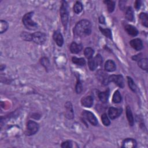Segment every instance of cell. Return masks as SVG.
<instances>
[{
  "mask_svg": "<svg viewBox=\"0 0 148 148\" xmlns=\"http://www.w3.org/2000/svg\"><path fill=\"white\" fill-rule=\"evenodd\" d=\"M73 33L75 35L79 37L89 36L92 33V24L88 20L79 21L73 29Z\"/></svg>",
  "mask_w": 148,
  "mask_h": 148,
  "instance_id": "1",
  "label": "cell"
},
{
  "mask_svg": "<svg viewBox=\"0 0 148 148\" xmlns=\"http://www.w3.org/2000/svg\"><path fill=\"white\" fill-rule=\"evenodd\" d=\"M33 16V12H29L23 18V23L24 26L30 30H35L38 27L37 23L32 20Z\"/></svg>",
  "mask_w": 148,
  "mask_h": 148,
  "instance_id": "2",
  "label": "cell"
},
{
  "mask_svg": "<svg viewBox=\"0 0 148 148\" xmlns=\"http://www.w3.org/2000/svg\"><path fill=\"white\" fill-rule=\"evenodd\" d=\"M60 16L62 24L65 29L67 28L68 22V12L67 8V3L65 1H62L61 6L60 7Z\"/></svg>",
  "mask_w": 148,
  "mask_h": 148,
  "instance_id": "3",
  "label": "cell"
},
{
  "mask_svg": "<svg viewBox=\"0 0 148 148\" xmlns=\"http://www.w3.org/2000/svg\"><path fill=\"white\" fill-rule=\"evenodd\" d=\"M103 63V58L102 56L98 54L95 57L92 58L89 60L88 65L91 71L95 70L97 67L101 65Z\"/></svg>",
  "mask_w": 148,
  "mask_h": 148,
  "instance_id": "4",
  "label": "cell"
},
{
  "mask_svg": "<svg viewBox=\"0 0 148 148\" xmlns=\"http://www.w3.org/2000/svg\"><path fill=\"white\" fill-rule=\"evenodd\" d=\"M39 125L37 123L29 120L27 124V130H26V135H33L35 134L39 130Z\"/></svg>",
  "mask_w": 148,
  "mask_h": 148,
  "instance_id": "5",
  "label": "cell"
},
{
  "mask_svg": "<svg viewBox=\"0 0 148 148\" xmlns=\"http://www.w3.org/2000/svg\"><path fill=\"white\" fill-rule=\"evenodd\" d=\"M46 40V35L41 32H36L32 34V41L38 45H43Z\"/></svg>",
  "mask_w": 148,
  "mask_h": 148,
  "instance_id": "6",
  "label": "cell"
},
{
  "mask_svg": "<svg viewBox=\"0 0 148 148\" xmlns=\"http://www.w3.org/2000/svg\"><path fill=\"white\" fill-rule=\"evenodd\" d=\"M108 84L109 82H114L119 87L121 88H124V80L122 75H112L108 78Z\"/></svg>",
  "mask_w": 148,
  "mask_h": 148,
  "instance_id": "7",
  "label": "cell"
},
{
  "mask_svg": "<svg viewBox=\"0 0 148 148\" xmlns=\"http://www.w3.org/2000/svg\"><path fill=\"white\" fill-rule=\"evenodd\" d=\"M83 117L88 120L92 124L97 126L98 124V120L95 115L90 111H84L82 112Z\"/></svg>",
  "mask_w": 148,
  "mask_h": 148,
  "instance_id": "8",
  "label": "cell"
},
{
  "mask_svg": "<svg viewBox=\"0 0 148 148\" xmlns=\"http://www.w3.org/2000/svg\"><path fill=\"white\" fill-rule=\"evenodd\" d=\"M122 113V109L120 108H116L111 107L108 110V115L110 119L113 120L120 116Z\"/></svg>",
  "mask_w": 148,
  "mask_h": 148,
  "instance_id": "9",
  "label": "cell"
},
{
  "mask_svg": "<svg viewBox=\"0 0 148 148\" xmlns=\"http://www.w3.org/2000/svg\"><path fill=\"white\" fill-rule=\"evenodd\" d=\"M130 43L131 46L133 49H134L135 50H136L137 51L142 50L143 48L142 41L139 38H136V39L131 40L130 41Z\"/></svg>",
  "mask_w": 148,
  "mask_h": 148,
  "instance_id": "10",
  "label": "cell"
},
{
  "mask_svg": "<svg viewBox=\"0 0 148 148\" xmlns=\"http://www.w3.org/2000/svg\"><path fill=\"white\" fill-rule=\"evenodd\" d=\"M137 143L136 141L132 138H127L123 141L122 147L133 148L136 146Z\"/></svg>",
  "mask_w": 148,
  "mask_h": 148,
  "instance_id": "11",
  "label": "cell"
},
{
  "mask_svg": "<svg viewBox=\"0 0 148 148\" xmlns=\"http://www.w3.org/2000/svg\"><path fill=\"white\" fill-rule=\"evenodd\" d=\"M53 37L57 45L58 46L61 47L64 43V39L61 33L59 31H56L54 33Z\"/></svg>",
  "mask_w": 148,
  "mask_h": 148,
  "instance_id": "12",
  "label": "cell"
},
{
  "mask_svg": "<svg viewBox=\"0 0 148 148\" xmlns=\"http://www.w3.org/2000/svg\"><path fill=\"white\" fill-rule=\"evenodd\" d=\"M81 104L86 108H90L93 104V98L92 96H88L81 100Z\"/></svg>",
  "mask_w": 148,
  "mask_h": 148,
  "instance_id": "13",
  "label": "cell"
},
{
  "mask_svg": "<svg viewBox=\"0 0 148 148\" xmlns=\"http://www.w3.org/2000/svg\"><path fill=\"white\" fill-rule=\"evenodd\" d=\"M82 49V45L78 44L76 42H72L70 46V51L73 54H77Z\"/></svg>",
  "mask_w": 148,
  "mask_h": 148,
  "instance_id": "14",
  "label": "cell"
},
{
  "mask_svg": "<svg viewBox=\"0 0 148 148\" xmlns=\"http://www.w3.org/2000/svg\"><path fill=\"white\" fill-rule=\"evenodd\" d=\"M116 66L113 61L111 60H108L105 64V69L108 72H113L116 70Z\"/></svg>",
  "mask_w": 148,
  "mask_h": 148,
  "instance_id": "15",
  "label": "cell"
},
{
  "mask_svg": "<svg viewBox=\"0 0 148 148\" xmlns=\"http://www.w3.org/2000/svg\"><path fill=\"white\" fill-rule=\"evenodd\" d=\"M125 30L126 32L131 36H136L138 34V30L131 25H126L125 26Z\"/></svg>",
  "mask_w": 148,
  "mask_h": 148,
  "instance_id": "16",
  "label": "cell"
},
{
  "mask_svg": "<svg viewBox=\"0 0 148 148\" xmlns=\"http://www.w3.org/2000/svg\"><path fill=\"white\" fill-rule=\"evenodd\" d=\"M65 107L67 108L66 116L68 119H72L73 117V112L72 109V106L71 103L68 102L65 104Z\"/></svg>",
  "mask_w": 148,
  "mask_h": 148,
  "instance_id": "17",
  "label": "cell"
},
{
  "mask_svg": "<svg viewBox=\"0 0 148 148\" xmlns=\"http://www.w3.org/2000/svg\"><path fill=\"white\" fill-rule=\"evenodd\" d=\"M109 96V90L108 89L104 92H100L98 94L99 99L101 102L104 103H107L108 101Z\"/></svg>",
  "mask_w": 148,
  "mask_h": 148,
  "instance_id": "18",
  "label": "cell"
},
{
  "mask_svg": "<svg viewBox=\"0 0 148 148\" xmlns=\"http://www.w3.org/2000/svg\"><path fill=\"white\" fill-rule=\"evenodd\" d=\"M126 115H127V118L128 119L129 124L131 126H132L134 125V117L132 116V113L131 110V108L129 106H127L126 108Z\"/></svg>",
  "mask_w": 148,
  "mask_h": 148,
  "instance_id": "19",
  "label": "cell"
},
{
  "mask_svg": "<svg viewBox=\"0 0 148 148\" xmlns=\"http://www.w3.org/2000/svg\"><path fill=\"white\" fill-rule=\"evenodd\" d=\"M125 16L129 21H132L134 20V13L131 7H128L125 9Z\"/></svg>",
  "mask_w": 148,
  "mask_h": 148,
  "instance_id": "20",
  "label": "cell"
},
{
  "mask_svg": "<svg viewBox=\"0 0 148 148\" xmlns=\"http://www.w3.org/2000/svg\"><path fill=\"white\" fill-rule=\"evenodd\" d=\"M139 19L141 23L146 27H148V16L146 13H141L139 15Z\"/></svg>",
  "mask_w": 148,
  "mask_h": 148,
  "instance_id": "21",
  "label": "cell"
},
{
  "mask_svg": "<svg viewBox=\"0 0 148 148\" xmlns=\"http://www.w3.org/2000/svg\"><path fill=\"white\" fill-rule=\"evenodd\" d=\"M138 66L143 70H147L148 68V60L147 58H142L138 61Z\"/></svg>",
  "mask_w": 148,
  "mask_h": 148,
  "instance_id": "22",
  "label": "cell"
},
{
  "mask_svg": "<svg viewBox=\"0 0 148 148\" xmlns=\"http://www.w3.org/2000/svg\"><path fill=\"white\" fill-rule=\"evenodd\" d=\"M72 62L80 66H84L86 64V61L84 58H77L76 57H73L72 58Z\"/></svg>",
  "mask_w": 148,
  "mask_h": 148,
  "instance_id": "23",
  "label": "cell"
},
{
  "mask_svg": "<svg viewBox=\"0 0 148 148\" xmlns=\"http://www.w3.org/2000/svg\"><path fill=\"white\" fill-rule=\"evenodd\" d=\"M83 10V5L82 4L79 2L77 1L75 4L73 6V11L75 14H80Z\"/></svg>",
  "mask_w": 148,
  "mask_h": 148,
  "instance_id": "24",
  "label": "cell"
},
{
  "mask_svg": "<svg viewBox=\"0 0 148 148\" xmlns=\"http://www.w3.org/2000/svg\"><path fill=\"white\" fill-rule=\"evenodd\" d=\"M104 3L107 5L108 11L109 13L112 12L115 7V2L113 1H110V0H108V1H105Z\"/></svg>",
  "mask_w": 148,
  "mask_h": 148,
  "instance_id": "25",
  "label": "cell"
},
{
  "mask_svg": "<svg viewBox=\"0 0 148 148\" xmlns=\"http://www.w3.org/2000/svg\"><path fill=\"white\" fill-rule=\"evenodd\" d=\"M112 101L114 103H119L122 101V96L118 90L115 92L113 95Z\"/></svg>",
  "mask_w": 148,
  "mask_h": 148,
  "instance_id": "26",
  "label": "cell"
},
{
  "mask_svg": "<svg viewBox=\"0 0 148 148\" xmlns=\"http://www.w3.org/2000/svg\"><path fill=\"white\" fill-rule=\"evenodd\" d=\"M85 56L88 59H91L93 58V56L94 53V50L91 48H87L85 50Z\"/></svg>",
  "mask_w": 148,
  "mask_h": 148,
  "instance_id": "27",
  "label": "cell"
},
{
  "mask_svg": "<svg viewBox=\"0 0 148 148\" xmlns=\"http://www.w3.org/2000/svg\"><path fill=\"white\" fill-rule=\"evenodd\" d=\"M8 28V24L5 20H1L0 22V33L3 34L5 32Z\"/></svg>",
  "mask_w": 148,
  "mask_h": 148,
  "instance_id": "28",
  "label": "cell"
},
{
  "mask_svg": "<svg viewBox=\"0 0 148 148\" xmlns=\"http://www.w3.org/2000/svg\"><path fill=\"white\" fill-rule=\"evenodd\" d=\"M127 81H128V85L130 88V89L134 92H136V90H137V87L136 86V85L135 84L134 82L133 81L132 79L129 77H127Z\"/></svg>",
  "mask_w": 148,
  "mask_h": 148,
  "instance_id": "29",
  "label": "cell"
},
{
  "mask_svg": "<svg viewBox=\"0 0 148 148\" xmlns=\"http://www.w3.org/2000/svg\"><path fill=\"white\" fill-rule=\"evenodd\" d=\"M100 30L103 34H104L106 37L111 39L112 38V32L109 29H103L100 27Z\"/></svg>",
  "mask_w": 148,
  "mask_h": 148,
  "instance_id": "30",
  "label": "cell"
},
{
  "mask_svg": "<svg viewBox=\"0 0 148 148\" xmlns=\"http://www.w3.org/2000/svg\"><path fill=\"white\" fill-rule=\"evenodd\" d=\"M101 120L103 122V123L104 124V126H108L110 125L111 124V122L108 118V117L107 116L106 113H104L102 116H101Z\"/></svg>",
  "mask_w": 148,
  "mask_h": 148,
  "instance_id": "31",
  "label": "cell"
},
{
  "mask_svg": "<svg viewBox=\"0 0 148 148\" xmlns=\"http://www.w3.org/2000/svg\"><path fill=\"white\" fill-rule=\"evenodd\" d=\"M21 37L25 41H32V34H29L26 32H23L21 34Z\"/></svg>",
  "mask_w": 148,
  "mask_h": 148,
  "instance_id": "32",
  "label": "cell"
},
{
  "mask_svg": "<svg viewBox=\"0 0 148 148\" xmlns=\"http://www.w3.org/2000/svg\"><path fill=\"white\" fill-rule=\"evenodd\" d=\"M82 91V86L81 83L79 78L77 79V84L76 85V92L78 94H79Z\"/></svg>",
  "mask_w": 148,
  "mask_h": 148,
  "instance_id": "33",
  "label": "cell"
},
{
  "mask_svg": "<svg viewBox=\"0 0 148 148\" xmlns=\"http://www.w3.org/2000/svg\"><path fill=\"white\" fill-rule=\"evenodd\" d=\"M61 147L62 148H71L73 147L72 142L70 141H67L62 143Z\"/></svg>",
  "mask_w": 148,
  "mask_h": 148,
  "instance_id": "34",
  "label": "cell"
},
{
  "mask_svg": "<svg viewBox=\"0 0 148 148\" xmlns=\"http://www.w3.org/2000/svg\"><path fill=\"white\" fill-rule=\"evenodd\" d=\"M141 3L140 1H136L135 3V8L136 10H138L141 7Z\"/></svg>",
  "mask_w": 148,
  "mask_h": 148,
  "instance_id": "35",
  "label": "cell"
},
{
  "mask_svg": "<svg viewBox=\"0 0 148 148\" xmlns=\"http://www.w3.org/2000/svg\"><path fill=\"white\" fill-rule=\"evenodd\" d=\"M99 20H100V22L101 24H104V23H105V19H104V18L103 16H101L99 18Z\"/></svg>",
  "mask_w": 148,
  "mask_h": 148,
  "instance_id": "36",
  "label": "cell"
}]
</instances>
